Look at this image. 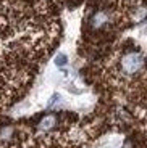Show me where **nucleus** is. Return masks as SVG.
Wrapping results in <instances>:
<instances>
[{
	"mask_svg": "<svg viewBox=\"0 0 147 148\" xmlns=\"http://www.w3.org/2000/svg\"><path fill=\"white\" fill-rule=\"evenodd\" d=\"M63 63H65V56H58V64H63Z\"/></svg>",
	"mask_w": 147,
	"mask_h": 148,
	"instance_id": "1",
	"label": "nucleus"
}]
</instances>
